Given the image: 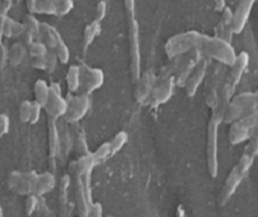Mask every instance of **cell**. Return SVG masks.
Masks as SVG:
<instances>
[{
	"instance_id": "cell-1",
	"label": "cell",
	"mask_w": 258,
	"mask_h": 217,
	"mask_svg": "<svg viewBox=\"0 0 258 217\" xmlns=\"http://www.w3.org/2000/svg\"><path fill=\"white\" fill-rule=\"evenodd\" d=\"M199 40L200 42L198 41V45L203 46V51L209 57L229 66L234 63L236 55L231 45L224 39L202 37Z\"/></svg>"
},
{
	"instance_id": "cell-2",
	"label": "cell",
	"mask_w": 258,
	"mask_h": 217,
	"mask_svg": "<svg viewBox=\"0 0 258 217\" xmlns=\"http://www.w3.org/2000/svg\"><path fill=\"white\" fill-rule=\"evenodd\" d=\"M222 122V117L212 114L207 134V164L208 170L212 177L218 173V127Z\"/></svg>"
},
{
	"instance_id": "cell-3",
	"label": "cell",
	"mask_w": 258,
	"mask_h": 217,
	"mask_svg": "<svg viewBox=\"0 0 258 217\" xmlns=\"http://www.w3.org/2000/svg\"><path fill=\"white\" fill-rule=\"evenodd\" d=\"M42 108L45 110L48 118L52 120H56L64 115L67 110V100L61 96L58 84L52 83L49 85L48 98Z\"/></svg>"
},
{
	"instance_id": "cell-4",
	"label": "cell",
	"mask_w": 258,
	"mask_h": 217,
	"mask_svg": "<svg viewBox=\"0 0 258 217\" xmlns=\"http://www.w3.org/2000/svg\"><path fill=\"white\" fill-rule=\"evenodd\" d=\"M67 100V110L62 117L70 122L75 123L81 120L88 112L90 108V100L88 95L82 94L77 96H71Z\"/></svg>"
},
{
	"instance_id": "cell-5",
	"label": "cell",
	"mask_w": 258,
	"mask_h": 217,
	"mask_svg": "<svg viewBox=\"0 0 258 217\" xmlns=\"http://www.w3.org/2000/svg\"><path fill=\"white\" fill-rule=\"evenodd\" d=\"M104 82V74L100 69L90 68L88 66L80 67V88L83 94L89 95L99 89Z\"/></svg>"
},
{
	"instance_id": "cell-6",
	"label": "cell",
	"mask_w": 258,
	"mask_h": 217,
	"mask_svg": "<svg viewBox=\"0 0 258 217\" xmlns=\"http://www.w3.org/2000/svg\"><path fill=\"white\" fill-rule=\"evenodd\" d=\"M245 176L246 175H244L242 172H240L237 167H234L232 169L228 178L225 181L224 187H223L221 195H220V202L222 204L226 203L231 198V196L234 194V192L236 191V189L238 188V186L240 185L241 181L244 179Z\"/></svg>"
},
{
	"instance_id": "cell-7",
	"label": "cell",
	"mask_w": 258,
	"mask_h": 217,
	"mask_svg": "<svg viewBox=\"0 0 258 217\" xmlns=\"http://www.w3.org/2000/svg\"><path fill=\"white\" fill-rule=\"evenodd\" d=\"M253 130L247 127L241 120H237L230 124L229 140L232 144L242 143L250 138Z\"/></svg>"
},
{
	"instance_id": "cell-8",
	"label": "cell",
	"mask_w": 258,
	"mask_h": 217,
	"mask_svg": "<svg viewBox=\"0 0 258 217\" xmlns=\"http://www.w3.org/2000/svg\"><path fill=\"white\" fill-rule=\"evenodd\" d=\"M252 3H253L252 0H244L237 7V10L233 16V20L231 22L234 32L239 33L243 29L248 19V15L252 7Z\"/></svg>"
},
{
	"instance_id": "cell-9",
	"label": "cell",
	"mask_w": 258,
	"mask_h": 217,
	"mask_svg": "<svg viewBox=\"0 0 258 217\" xmlns=\"http://www.w3.org/2000/svg\"><path fill=\"white\" fill-rule=\"evenodd\" d=\"M206 71H207V63L203 61L198 65L195 73L190 76V78L186 80L185 88L189 96H194L196 94L198 88L200 87L202 81L206 76Z\"/></svg>"
},
{
	"instance_id": "cell-10",
	"label": "cell",
	"mask_w": 258,
	"mask_h": 217,
	"mask_svg": "<svg viewBox=\"0 0 258 217\" xmlns=\"http://www.w3.org/2000/svg\"><path fill=\"white\" fill-rule=\"evenodd\" d=\"M55 185V179L52 174L46 172L41 175H37L34 181V187H33V194L36 196L43 195L54 187Z\"/></svg>"
},
{
	"instance_id": "cell-11",
	"label": "cell",
	"mask_w": 258,
	"mask_h": 217,
	"mask_svg": "<svg viewBox=\"0 0 258 217\" xmlns=\"http://www.w3.org/2000/svg\"><path fill=\"white\" fill-rule=\"evenodd\" d=\"M232 102L237 104L243 110L244 114L251 111H255L257 106V94L251 92L242 93L234 97Z\"/></svg>"
},
{
	"instance_id": "cell-12",
	"label": "cell",
	"mask_w": 258,
	"mask_h": 217,
	"mask_svg": "<svg viewBox=\"0 0 258 217\" xmlns=\"http://www.w3.org/2000/svg\"><path fill=\"white\" fill-rule=\"evenodd\" d=\"M172 88H173V81L172 79H167L161 82L157 87L154 88L152 92V98L153 101L156 104H161L166 102L172 93Z\"/></svg>"
},
{
	"instance_id": "cell-13",
	"label": "cell",
	"mask_w": 258,
	"mask_h": 217,
	"mask_svg": "<svg viewBox=\"0 0 258 217\" xmlns=\"http://www.w3.org/2000/svg\"><path fill=\"white\" fill-rule=\"evenodd\" d=\"M247 65H248L247 53L241 52L239 56H236L234 63L231 65L232 70H231V75H230V83L232 85L235 86L239 82Z\"/></svg>"
},
{
	"instance_id": "cell-14",
	"label": "cell",
	"mask_w": 258,
	"mask_h": 217,
	"mask_svg": "<svg viewBox=\"0 0 258 217\" xmlns=\"http://www.w3.org/2000/svg\"><path fill=\"white\" fill-rule=\"evenodd\" d=\"M27 7L30 12L56 14L55 1L53 0H28Z\"/></svg>"
},
{
	"instance_id": "cell-15",
	"label": "cell",
	"mask_w": 258,
	"mask_h": 217,
	"mask_svg": "<svg viewBox=\"0 0 258 217\" xmlns=\"http://www.w3.org/2000/svg\"><path fill=\"white\" fill-rule=\"evenodd\" d=\"M59 150L58 131L55 126V120L48 118V151L51 157H54Z\"/></svg>"
},
{
	"instance_id": "cell-16",
	"label": "cell",
	"mask_w": 258,
	"mask_h": 217,
	"mask_svg": "<svg viewBox=\"0 0 258 217\" xmlns=\"http://www.w3.org/2000/svg\"><path fill=\"white\" fill-rule=\"evenodd\" d=\"M243 114H244L243 110L237 104H235L231 101V102L227 103V105L224 109L222 121L231 124V123L239 120Z\"/></svg>"
},
{
	"instance_id": "cell-17",
	"label": "cell",
	"mask_w": 258,
	"mask_h": 217,
	"mask_svg": "<svg viewBox=\"0 0 258 217\" xmlns=\"http://www.w3.org/2000/svg\"><path fill=\"white\" fill-rule=\"evenodd\" d=\"M49 94V86L44 80H37L34 84V97L35 102L43 107L47 101Z\"/></svg>"
},
{
	"instance_id": "cell-18",
	"label": "cell",
	"mask_w": 258,
	"mask_h": 217,
	"mask_svg": "<svg viewBox=\"0 0 258 217\" xmlns=\"http://www.w3.org/2000/svg\"><path fill=\"white\" fill-rule=\"evenodd\" d=\"M67 86L71 92H76L80 89V67L71 66L68 70L67 77Z\"/></svg>"
},
{
	"instance_id": "cell-19",
	"label": "cell",
	"mask_w": 258,
	"mask_h": 217,
	"mask_svg": "<svg viewBox=\"0 0 258 217\" xmlns=\"http://www.w3.org/2000/svg\"><path fill=\"white\" fill-rule=\"evenodd\" d=\"M96 164L91 153H87L81 156V158L77 161V170L81 175H86L91 173L94 165Z\"/></svg>"
},
{
	"instance_id": "cell-20",
	"label": "cell",
	"mask_w": 258,
	"mask_h": 217,
	"mask_svg": "<svg viewBox=\"0 0 258 217\" xmlns=\"http://www.w3.org/2000/svg\"><path fill=\"white\" fill-rule=\"evenodd\" d=\"M24 55H25V47H24L23 43H21V42L15 43L11 47V50L8 52V59H9L10 64L12 66H17L22 61Z\"/></svg>"
},
{
	"instance_id": "cell-21",
	"label": "cell",
	"mask_w": 258,
	"mask_h": 217,
	"mask_svg": "<svg viewBox=\"0 0 258 217\" xmlns=\"http://www.w3.org/2000/svg\"><path fill=\"white\" fill-rule=\"evenodd\" d=\"M128 139V135L125 131H119L114 138L110 141V146H111V152L112 154L116 153L117 151H119L127 142Z\"/></svg>"
},
{
	"instance_id": "cell-22",
	"label": "cell",
	"mask_w": 258,
	"mask_h": 217,
	"mask_svg": "<svg viewBox=\"0 0 258 217\" xmlns=\"http://www.w3.org/2000/svg\"><path fill=\"white\" fill-rule=\"evenodd\" d=\"M93 158L95 159L96 164L99 161H102L104 159H106L108 156L112 155L111 152V146H110V142H104L102 143L99 147H97V149L91 153Z\"/></svg>"
},
{
	"instance_id": "cell-23",
	"label": "cell",
	"mask_w": 258,
	"mask_h": 217,
	"mask_svg": "<svg viewBox=\"0 0 258 217\" xmlns=\"http://www.w3.org/2000/svg\"><path fill=\"white\" fill-rule=\"evenodd\" d=\"M100 30V25H99V20L94 21L90 26L87 27L84 35V47L87 48L95 38V36L99 33Z\"/></svg>"
},
{
	"instance_id": "cell-24",
	"label": "cell",
	"mask_w": 258,
	"mask_h": 217,
	"mask_svg": "<svg viewBox=\"0 0 258 217\" xmlns=\"http://www.w3.org/2000/svg\"><path fill=\"white\" fill-rule=\"evenodd\" d=\"M10 6H11L10 0H2L0 2V43L3 37V25L7 17V12L9 11Z\"/></svg>"
},
{
	"instance_id": "cell-25",
	"label": "cell",
	"mask_w": 258,
	"mask_h": 217,
	"mask_svg": "<svg viewBox=\"0 0 258 217\" xmlns=\"http://www.w3.org/2000/svg\"><path fill=\"white\" fill-rule=\"evenodd\" d=\"M29 53L35 58V57H44L47 53L46 45L39 41H32L29 44Z\"/></svg>"
},
{
	"instance_id": "cell-26",
	"label": "cell",
	"mask_w": 258,
	"mask_h": 217,
	"mask_svg": "<svg viewBox=\"0 0 258 217\" xmlns=\"http://www.w3.org/2000/svg\"><path fill=\"white\" fill-rule=\"evenodd\" d=\"M24 26H25V28L26 29H29L32 33H33V35H34V37L39 33V31H40V24H39V22L37 21V19L34 17V16H32V15H27L26 17H25V19H24Z\"/></svg>"
},
{
	"instance_id": "cell-27",
	"label": "cell",
	"mask_w": 258,
	"mask_h": 217,
	"mask_svg": "<svg viewBox=\"0 0 258 217\" xmlns=\"http://www.w3.org/2000/svg\"><path fill=\"white\" fill-rule=\"evenodd\" d=\"M31 101H23L19 107V118L22 122H29L31 112Z\"/></svg>"
},
{
	"instance_id": "cell-28",
	"label": "cell",
	"mask_w": 258,
	"mask_h": 217,
	"mask_svg": "<svg viewBox=\"0 0 258 217\" xmlns=\"http://www.w3.org/2000/svg\"><path fill=\"white\" fill-rule=\"evenodd\" d=\"M56 15L67 14L73 7V2L70 0H57L55 1Z\"/></svg>"
},
{
	"instance_id": "cell-29",
	"label": "cell",
	"mask_w": 258,
	"mask_h": 217,
	"mask_svg": "<svg viewBox=\"0 0 258 217\" xmlns=\"http://www.w3.org/2000/svg\"><path fill=\"white\" fill-rule=\"evenodd\" d=\"M248 140H249V144L247 145L244 153H246L252 157H255L257 154V134H256V132H254Z\"/></svg>"
},
{
	"instance_id": "cell-30",
	"label": "cell",
	"mask_w": 258,
	"mask_h": 217,
	"mask_svg": "<svg viewBox=\"0 0 258 217\" xmlns=\"http://www.w3.org/2000/svg\"><path fill=\"white\" fill-rule=\"evenodd\" d=\"M37 196L34 194H30L27 196L26 200H25V210L27 212L28 215H30L32 212H34V210L36 209L37 206Z\"/></svg>"
},
{
	"instance_id": "cell-31",
	"label": "cell",
	"mask_w": 258,
	"mask_h": 217,
	"mask_svg": "<svg viewBox=\"0 0 258 217\" xmlns=\"http://www.w3.org/2000/svg\"><path fill=\"white\" fill-rule=\"evenodd\" d=\"M45 60H46V68L45 70L49 73H51L52 71H54L55 67H56V63H57V57L55 55L54 51H50L45 55Z\"/></svg>"
},
{
	"instance_id": "cell-32",
	"label": "cell",
	"mask_w": 258,
	"mask_h": 217,
	"mask_svg": "<svg viewBox=\"0 0 258 217\" xmlns=\"http://www.w3.org/2000/svg\"><path fill=\"white\" fill-rule=\"evenodd\" d=\"M41 109L42 107L36 103L35 101L32 102V105H31V112H30V119H29V123L31 124H34L36 123L38 120H39V117H40V112H41Z\"/></svg>"
},
{
	"instance_id": "cell-33",
	"label": "cell",
	"mask_w": 258,
	"mask_h": 217,
	"mask_svg": "<svg viewBox=\"0 0 258 217\" xmlns=\"http://www.w3.org/2000/svg\"><path fill=\"white\" fill-rule=\"evenodd\" d=\"M13 23H14V20L7 16V17H6V19H5L4 25H3V36H6V37H10V36H12Z\"/></svg>"
},
{
	"instance_id": "cell-34",
	"label": "cell",
	"mask_w": 258,
	"mask_h": 217,
	"mask_svg": "<svg viewBox=\"0 0 258 217\" xmlns=\"http://www.w3.org/2000/svg\"><path fill=\"white\" fill-rule=\"evenodd\" d=\"M32 67L38 70H45L46 68V60H45V56L44 57H35L32 60L31 63Z\"/></svg>"
},
{
	"instance_id": "cell-35",
	"label": "cell",
	"mask_w": 258,
	"mask_h": 217,
	"mask_svg": "<svg viewBox=\"0 0 258 217\" xmlns=\"http://www.w3.org/2000/svg\"><path fill=\"white\" fill-rule=\"evenodd\" d=\"M9 128V119L6 115L0 114V136L5 134Z\"/></svg>"
},
{
	"instance_id": "cell-36",
	"label": "cell",
	"mask_w": 258,
	"mask_h": 217,
	"mask_svg": "<svg viewBox=\"0 0 258 217\" xmlns=\"http://www.w3.org/2000/svg\"><path fill=\"white\" fill-rule=\"evenodd\" d=\"M20 36L22 38V43L26 44V45H29L33 41V38H34L33 33L29 29H26V28L24 29V31L21 33Z\"/></svg>"
},
{
	"instance_id": "cell-37",
	"label": "cell",
	"mask_w": 258,
	"mask_h": 217,
	"mask_svg": "<svg viewBox=\"0 0 258 217\" xmlns=\"http://www.w3.org/2000/svg\"><path fill=\"white\" fill-rule=\"evenodd\" d=\"M7 58H8V52L6 51V49L2 45V43H0V69L4 67Z\"/></svg>"
},
{
	"instance_id": "cell-38",
	"label": "cell",
	"mask_w": 258,
	"mask_h": 217,
	"mask_svg": "<svg viewBox=\"0 0 258 217\" xmlns=\"http://www.w3.org/2000/svg\"><path fill=\"white\" fill-rule=\"evenodd\" d=\"M106 13V8H105V3L104 2H101L99 3V5L97 6V17H98V20H101L104 15Z\"/></svg>"
},
{
	"instance_id": "cell-39",
	"label": "cell",
	"mask_w": 258,
	"mask_h": 217,
	"mask_svg": "<svg viewBox=\"0 0 258 217\" xmlns=\"http://www.w3.org/2000/svg\"><path fill=\"white\" fill-rule=\"evenodd\" d=\"M0 217H2V210H1V207H0Z\"/></svg>"
}]
</instances>
